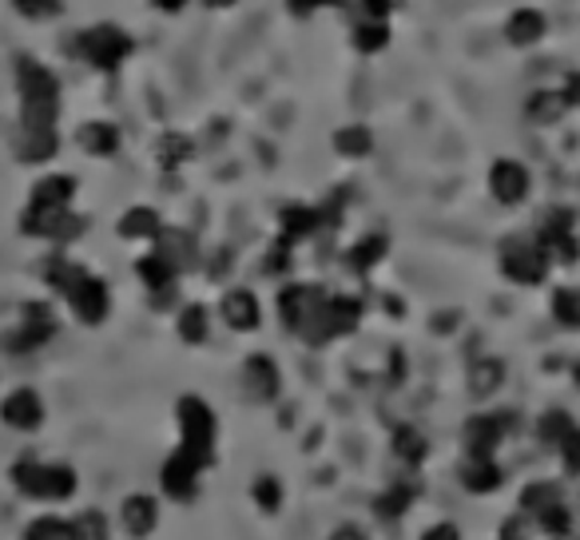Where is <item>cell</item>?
<instances>
[{"label":"cell","instance_id":"11","mask_svg":"<svg viewBox=\"0 0 580 540\" xmlns=\"http://www.w3.org/2000/svg\"><path fill=\"white\" fill-rule=\"evenodd\" d=\"M362 323V299H350V294H330L323 306V318H318V326L311 330V338H306V346H326L335 342V338H342V334H354Z\"/></svg>","mask_w":580,"mask_h":540},{"label":"cell","instance_id":"19","mask_svg":"<svg viewBox=\"0 0 580 540\" xmlns=\"http://www.w3.org/2000/svg\"><path fill=\"white\" fill-rule=\"evenodd\" d=\"M155 251H160L163 259H167V263L179 271V275L199 263V242H196V235H191V230H184V227H163L160 239H155Z\"/></svg>","mask_w":580,"mask_h":540},{"label":"cell","instance_id":"45","mask_svg":"<svg viewBox=\"0 0 580 540\" xmlns=\"http://www.w3.org/2000/svg\"><path fill=\"white\" fill-rule=\"evenodd\" d=\"M557 453H560V465H565V473H569V477H580V426L572 429V437L557 449Z\"/></svg>","mask_w":580,"mask_h":540},{"label":"cell","instance_id":"17","mask_svg":"<svg viewBox=\"0 0 580 540\" xmlns=\"http://www.w3.org/2000/svg\"><path fill=\"white\" fill-rule=\"evenodd\" d=\"M119 525L124 532L136 540H148L160 525V501L151 493H128L124 497V505H119Z\"/></svg>","mask_w":580,"mask_h":540},{"label":"cell","instance_id":"39","mask_svg":"<svg viewBox=\"0 0 580 540\" xmlns=\"http://www.w3.org/2000/svg\"><path fill=\"white\" fill-rule=\"evenodd\" d=\"M537 239V235H533ZM541 242V251H545L549 263H557V266H572L580 259V239H577V230L572 235H553V239H537Z\"/></svg>","mask_w":580,"mask_h":540},{"label":"cell","instance_id":"2","mask_svg":"<svg viewBox=\"0 0 580 540\" xmlns=\"http://www.w3.org/2000/svg\"><path fill=\"white\" fill-rule=\"evenodd\" d=\"M16 92H21V127H56L60 84L40 60H16Z\"/></svg>","mask_w":580,"mask_h":540},{"label":"cell","instance_id":"33","mask_svg":"<svg viewBox=\"0 0 580 540\" xmlns=\"http://www.w3.org/2000/svg\"><path fill=\"white\" fill-rule=\"evenodd\" d=\"M533 525H537V532L549 540H572V532H577V517H572L569 501H560V505H553L549 513H541Z\"/></svg>","mask_w":580,"mask_h":540},{"label":"cell","instance_id":"52","mask_svg":"<svg viewBox=\"0 0 580 540\" xmlns=\"http://www.w3.org/2000/svg\"><path fill=\"white\" fill-rule=\"evenodd\" d=\"M207 9H231V4H239V0H203Z\"/></svg>","mask_w":580,"mask_h":540},{"label":"cell","instance_id":"15","mask_svg":"<svg viewBox=\"0 0 580 540\" xmlns=\"http://www.w3.org/2000/svg\"><path fill=\"white\" fill-rule=\"evenodd\" d=\"M243 390L255 405H270L282 393V374L279 362L270 354H251L243 362Z\"/></svg>","mask_w":580,"mask_h":540},{"label":"cell","instance_id":"4","mask_svg":"<svg viewBox=\"0 0 580 540\" xmlns=\"http://www.w3.org/2000/svg\"><path fill=\"white\" fill-rule=\"evenodd\" d=\"M64 52L88 60V64L100 72H116L119 64L131 56V36L124 33L119 24H96V28L76 33V40L64 45Z\"/></svg>","mask_w":580,"mask_h":540},{"label":"cell","instance_id":"49","mask_svg":"<svg viewBox=\"0 0 580 540\" xmlns=\"http://www.w3.org/2000/svg\"><path fill=\"white\" fill-rule=\"evenodd\" d=\"M565 100H569V108H580V72H569V80H565Z\"/></svg>","mask_w":580,"mask_h":540},{"label":"cell","instance_id":"51","mask_svg":"<svg viewBox=\"0 0 580 540\" xmlns=\"http://www.w3.org/2000/svg\"><path fill=\"white\" fill-rule=\"evenodd\" d=\"M151 4H155L160 12H184L187 0H151Z\"/></svg>","mask_w":580,"mask_h":540},{"label":"cell","instance_id":"29","mask_svg":"<svg viewBox=\"0 0 580 540\" xmlns=\"http://www.w3.org/2000/svg\"><path fill=\"white\" fill-rule=\"evenodd\" d=\"M572 429H577V422H572L569 410H545L537 417V441L545 449H560L572 437Z\"/></svg>","mask_w":580,"mask_h":540},{"label":"cell","instance_id":"50","mask_svg":"<svg viewBox=\"0 0 580 540\" xmlns=\"http://www.w3.org/2000/svg\"><path fill=\"white\" fill-rule=\"evenodd\" d=\"M326 540H370L362 529H354V525H342V529H335Z\"/></svg>","mask_w":580,"mask_h":540},{"label":"cell","instance_id":"30","mask_svg":"<svg viewBox=\"0 0 580 540\" xmlns=\"http://www.w3.org/2000/svg\"><path fill=\"white\" fill-rule=\"evenodd\" d=\"M386 251H390V242H386V235H366V239H358L354 247L346 251V266L354 271V275H370L374 266L382 263Z\"/></svg>","mask_w":580,"mask_h":540},{"label":"cell","instance_id":"10","mask_svg":"<svg viewBox=\"0 0 580 540\" xmlns=\"http://www.w3.org/2000/svg\"><path fill=\"white\" fill-rule=\"evenodd\" d=\"M160 493L172 501V505H191L203 493V465H199L191 453L175 445L160 465Z\"/></svg>","mask_w":580,"mask_h":540},{"label":"cell","instance_id":"40","mask_svg":"<svg viewBox=\"0 0 580 540\" xmlns=\"http://www.w3.org/2000/svg\"><path fill=\"white\" fill-rule=\"evenodd\" d=\"M577 230V211L572 208H545L537 218V239H553V235H572Z\"/></svg>","mask_w":580,"mask_h":540},{"label":"cell","instance_id":"37","mask_svg":"<svg viewBox=\"0 0 580 540\" xmlns=\"http://www.w3.org/2000/svg\"><path fill=\"white\" fill-rule=\"evenodd\" d=\"M350 40H354V48H358L362 56H374V52H382L390 45V21H358Z\"/></svg>","mask_w":580,"mask_h":540},{"label":"cell","instance_id":"36","mask_svg":"<svg viewBox=\"0 0 580 540\" xmlns=\"http://www.w3.org/2000/svg\"><path fill=\"white\" fill-rule=\"evenodd\" d=\"M72 540H112V520L100 508H80L76 517H68Z\"/></svg>","mask_w":580,"mask_h":540},{"label":"cell","instance_id":"7","mask_svg":"<svg viewBox=\"0 0 580 540\" xmlns=\"http://www.w3.org/2000/svg\"><path fill=\"white\" fill-rule=\"evenodd\" d=\"M549 259L541 251V242L529 239V235H513V239L501 242V275L517 282V287H541L549 278Z\"/></svg>","mask_w":580,"mask_h":540},{"label":"cell","instance_id":"47","mask_svg":"<svg viewBox=\"0 0 580 540\" xmlns=\"http://www.w3.org/2000/svg\"><path fill=\"white\" fill-rule=\"evenodd\" d=\"M418 540H462V529L450 525V520H438V525H430Z\"/></svg>","mask_w":580,"mask_h":540},{"label":"cell","instance_id":"43","mask_svg":"<svg viewBox=\"0 0 580 540\" xmlns=\"http://www.w3.org/2000/svg\"><path fill=\"white\" fill-rule=\"evenodd\" d=\"M12 9H16V16H24V21H52V16H60V0H12Z\"/></svg>","mask_w":580,"mask_h":540},{"label":"cell","instance_id":"53","mask_svg":"<svg viewBox=\"0 0 580 540\" xmlns=\"http://www.w3.org/2000/svg\"><path fill=\"white\" fill-rule=\"evenodd\" d=\"M572 381H577V386H580V362H577V366H572Z\"/></svg>","mask_w":580,"mask_h":540},{"label":"cell","instance_id":"13","mask_svg":"<svg viewBox=\"0 0 580 540\" xmlns=\"http://www.w3.org/2000/svg\"><path fill=\"white\" fill-rule=\"evenodd\" d=\"M533 191V175L521 160H493L489 167V196L497 199L501 208H521Z\"/></svg>","mask_w":580,"mask_h":540},{"label":"cell","instance_id":"25","mask_svg":"<svg viewBox=\"0 0 580 540\" xmlns=\"http://www.w3.org/2000/svg\"><path fill=\"white\" fill-rule=\"evenodd\" d=\"M163 230V218L155 208H128L119 215V239L131 242H155Z\"/></svg>","mask_w":580,"mask_h":540},{"label":"cell","instance_id":"1","mask_svg":"<svg viewBox=\"0 0 580 540\" xmlns=\"http://www.w3.org/2000/svg\"><path fill=\"white\" fill-rule=\"evenodd\" d=\"M9 481L16 493L28 497V501H40V505H64L80 489V477H76L72 465H64V461H40L33 453L12 461Z\"/></svg>","mask_w":580,"mask_h":540},{"label":"cell","instance_id":"26","mask_svg":"<svg viewBox=\"0 0 580 540\" xmlns=\"http://www.w3.org/2000/svg\"><path fill=\"white\" fill-rule=\"evenodd\" d=\"M136 278H140L151 294H163V290L175 287L179 271H175V266L167 263L160 251H148V254H140V259H136Z\"/></svg>","mask_w":580,"mask_h":540},{"label":"cell","instance_id":"31","mask_svg":"<svg viewBox=\"0 0 580 540\" xmlns=\"http://www.w3.org/2000/svg\"><path fill=\"white\" fill-rule=\"evenodd\" d=\"M175 330H179V338L187 346H203L211 334V311L199 306V302H187L184 311H179V318H175Z\"/></svg>","mask_w":580,"mask_h":540},{"label":"cell","instance_id":"16","mask_svg":"<svg viewBox=\"0 0 580 540\" xmlns=\"http://www.w3.org/2000/svg\"><path fill=\"white\" fill-rule=\"evenodd\" d=\"M219 318L227 323V330L235 334H251L263 326V306H259L255 299V290H247V287H231V290H223V299H219Z\"/></svg>","mask_w":580,"mask_h":540},{"label":"cell","instance_id":"9","mask_svg":"<svg viewBox=\"0 0 580 540\" xmlns=\"http://www.w3.org/2000/svg\"><path fill=\"white\" fill-rule=\"evenodd\" d=\"M60 299L68 302V311L76 314V323L84 326H100L108 323V314H112V290H108L104 278H96L92 271H76L68 287L60 290Z\"/></svg>","mask_w":580,"mask_h":540},{"label":"cell","instance_id":"23","mask_svg":"<svg viewBox=\"0 0 580 540\" xmlns=\"http://www.w3.org/2000/svg\"><path fill=\"white\" fill-rule=\"evenodd\" d=\"M80 148L92 155V160H112L119 151V127L108 124V120H88V124L76 131Z\"/></svg>","mask_w":580,"mask_h":540},{"label":"cell","instance_id":"54","mask_svg":"<svg viewBox=\"0 0 580 540\" xmlns=\"http://www.w3.org/2000/svg\"><path fill=\"white\" fill-rule=\"evenodd\" d=\"M501 540H505V537H501Z\"/></svg>","mask_w":580,"mask_h":540},{"label":"cell","instance_id":"12","mask_svg":"<svg viewBox=\"0 0 580 540\" xmlns=\"http://www.w3.org/2000/svg\"><path fill=\"white\" fill-rule=\"evenodd\" d=\"M509 414H474L462 429L465 457H497V449L509 437Z\"/></svg>","mask_w":580,"mask_h":540},{"label":"cell","instance_id":"48","mask_svg":"<svg viewBox=\"0 0 580 540\" xmlns=\"http://www.w3.org/2000/svg\"><path fill=\"white\" fill-rule=\"evenodd\" d=\"M287 4L294 16H311V12H318V9H335L342 0H287Z\"/></svg>","mask_w":580,"mask_h":540},{"label":"cell","instance_id":"34","mask_svg":"<svg viewBox=\"0 0 580 540\" xmlns=\"http://www.w3.org/2000/svg\"><path fill=\"white\" fill-rule=\"evenodd\" d=\"M390 449H394V457L402 461V465H409V469H418L421 461H426V453H430V445H426V437L418 434V429H394V437H390Z\"/></svg>","mask_w":580,"mask_h":540},{"label":"cell","instance_id":"22","mask_svg":"<svg viewBox=\"0 0 580 540\" xmlns=\"http://www.w3.org/2000/svg\"><path fill=\"white\" fill-rule=\"evenodd\" d=\"M60 151L56 127H21L16 136V155L21 163H48Z\"/></svg>","mask_w":580,"mask_h":540},{"label":"cell","instance_id":"41","mask_svg":"<svg viewBox=\"0 0 580 540\" xmlns=\"http://www.w3.org/2000/svg\"><path fill=\"white\" fill-rule=\"evenodd\" d=\"M251 501H255V508H263V513H279L282 481L279 477H270V473H259L255 481H251Z\"/></svg>","mask_w":580,"mask_h":540},{"label":"cell","instance_id":"8","mask_svg":"<svg viewBox=\"0 0 580 540\" xmlns=\"http://www.w3.org/2000/svg\"><path fill=\"white\" fill-rule=\"evenodd\" d=\"M84 215H76L72 208H36L28 203L21 215V235L28 239H45V242H56V247H68L84 235Z\"/></svg>","mask_w":580,"mask_h":540},{"label":"cell","instance_id":"35","mask_svg":"<svg viewBox=\"0 0 580 540\" xmlns=\"http://www.w3.org/2000/svg\"><path fill=\"white\" fill-rule=\"evenodd\" d=\"M549 311H553V323L557 326H565V330H580V287H557L553 290Z\"/></svg>","mask_w":580,"mask_h":540},{"label":"cell","instance_id":"24","mask_svg":"<svg viewBox=\"0 0 580 540\" xmlns=\"http://www.w3.org/2000/svg\"><path fill=\"white\" fill-rule=\"evenodd\" d=\"M318 227H323V211H318V208H306V203H290V208L279 211L282 242L311 239V235H314Z\"/></svg>","mask_w":580,"mask_h":540},{"label":"cell","instance_id":"46","mask_svg":"<svg viewBox=\"0 0 580 540\" xmlns=\"http://www.w3.org/2000/svg\"><path fill=\"white\" fill-rule=\"evenodd\" d=\"M394 0H358V21H390Z\"/></svg>","mask_w":580,"mask_h":540},{"label":"cell","instance_id":"38","mask_svg":"<svg viewBox=\"0 0 580 540\" xmlns=\"http://www.w3.org/2000/svg\"><path fill=\"white\" fill-rule=\"evenodd\" d=\"M414 485H390L382 497H378V517L382 520H402L414 505Z\"/></svg>","mask_w":580,"mask_h":540},{"label":"cell","instance_id":"27","mask_svg":"<svg viewBox=\"0 0 580 540\" xmlns=\"http://www.w3.org/2000/svg\"><path fill=\"white\" fill-rule=\"evenodd\" d=\"M565 497H560V485L557 481H529L517 497V508H521L525 517L537 520L541 513H549L553 505H560Z\"/></svg>","mask_w":580,"mask_h":540},{"label":"cell","instance_id":"18","mask_svg":"<svg viewBox=\"0 0 580 540\" xmlns=\"http://www.w3.org/2000/svg\"><path fill=\"white\" fill-rule=\"evenodd\" d=\"M457 481H462L465 493L489 497L505 485V473H501L497 457H465L462 469H457Z\"/></svg>","mask_w":580,"mask_h":540},{"label":"cell","instance_id":"32","mask_svg":"<svg viewBox=\"0 0 580 540\" xmlns=\"http://www.w3.org/2000/svg\"><path fill=\"white\" fill-rule=\"evenodd\" d=\"M335 151L346 160H362L374 151V131L366 124H346L335 131Z\"/></svg>","mask_w":580,"mask_h":540},{"label":"cell","instance_id":"28","mask_svg":"<svg viewBox=\"0 0 580 540\" xmlns=\"http://www.w3.org/2000/svg\"><path fill=\"white\" fill-rule=\"evenodd\" d=\"M565 112H569V100H565V92H553V88H541V92L529 96V104H525V115L533 120V124H560L565 120Z\"/></svg>","mask_w":580,"mask_h":540},{"label":"cell","instance_id":"5","mask_svg":"<svg viewBox=\"0 0 580 540\" xmlns=\"http://www.w3.org/2000/svg\"><path fill=\"white\" fill-rule=\"evenodd\" d=\"M56 330H60L56 311H52L48 302H24L16 326L0 334V350H4V354H12V357L36 354L40 346H48L52 338H56Z\"/></svg>","mask_w":580,"mask_h":540},{"label":"cell","instance_id":"6","mask_svg":"<svg viewBox=\"0 0 580 540\" xmlns=\"http://www.w3.org/2000/svg\"><path fill=\"white\" fill-rule=\"evenodd\" d=\"M326 294L323 287H314V282H290V287L279 290V318L290 334H299L302 342L311 338V330L318 326L323 318V306H326Z\"/></svg>","mask_w":580,"mask_h":540},{"label":"cell","instance_id":"14","mask_svg":"<svg viewBox=\"0 0 580 540\" xmlns=\"http://www.w3.org/2000/svg\"><path fill=\"white\" fill-rule=\"evenodd\" d=\"M0 422L16 434H36L45 426V398L33 386H16L0 398Z\"/></svg>","mask_w":580,"mask_h":540},{"label":"cell","instance_id":"21","mask_svg":"<svg viewBox=\"0 0 580 540\" xmlns=\"http://www.w3.org/2000/svg\"><path fill=\"white\" fill-rule=\"evenodd\" d=\"M549 33V21H545V12L541 9H517L505 21V40H509L513 48H533L541 45Z\"/></svg>","mask_w":580,"mask_h":540},{"label":"cell","instance_id":"3","mask_svg":"<svg viewBox=\"0 0 580 540\" xmlns=\"http://www.w3.org/2000/svg\"><path fill=\"white\" fill-rule=\"evenodd\" d=\"M175 426H179V449L203 465V473L219 461V417L199 393H184L175 402Z\"/></svg>","mask_w":580,"mask_h":540},{"label":"cell","instance_id":"42","mask_svg":"<svg viewBox=\"0 0 580 540\" xmlns=\"http://www.w3.org/2000/svg\"><path fill=\"white\" fill-rule=\"evenodd\" d=\"M24 540H72V525L64 517H36L28 529H24Z\"/></svg>","mask_w":580,"mask_h":540},{"label":"cell","instance_id":"20","mask_svg":"<svg viewBox=\"0 0 580 540\" xmlns=\"http://www.w3.org/2000/svg\"><path fill=\"white\" fill-rule=\"evenodd\" d=\"M72 199H76V175L64 172L40 175L28 191V203H36V208H72Z\"/></svg>","mask_w":580,"mask_h":540},{"label":"cell","instance_id":"44","mask_svg":"<svg viewBox=\"0 0 580 540\" xmlns=\"http://www.w3.org/2000/svg\"><path fill=\"white\" fill-rule=\"evenodd\" d=\"M187 155H191V143H187L184 136H163L160 160L167 163V167H179V160H187Z\"/></svg>","mask_w":580,"mask_h":540}]
</instances>
